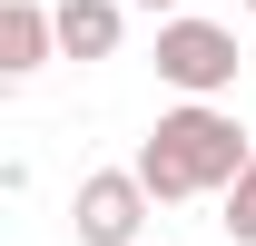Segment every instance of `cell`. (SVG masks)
<instances>
[{
    "label": "cell",
    "mask_w": 256,
    "mask_h": 246,
    "mask_svg": "<svg viewBox=\"0 0 256 246\" xmlns=\"http://www.w3.org/2000/svg\"><path fill=\"white\" fill-rule=\"evenodd\" d=\"M60 10V60H108L128 30V0H50Z\"/></svg>",
    "instance_id": "5b68a950"
},
{
    "label": "cell",
    "mask_w": 256,
    "mask_h": 246,
    "mask_svg": "<svg viewBox=\"0 0 256 246\" xmlns=\"http://www.w3.org/2000/svg\"><path fill=\"white\" fill-rule=\"evenodd\" d=\"M138 10H178V0H138Z\"/></svg>",
    "instance_id": "52a82bcc"
},
{
    "label": "cell",
    "mask_w": 256,
    "mask_h": 246,
    "mask_svg": "<svg viewBox=\"0 0 256 246\" xmlns=\"http://www.w3.org/2000/svg\"><path fill=\"white\" fill-rule=\"evenodd\" d=\"M236 10H256V0H236Z\"/></svg>",
    "instance_id": "ba28073f"
},
{
    "label": "cell",
    "mask_w": 256,
    "mask_h": 246,
    "mask_svg": "<svg viewBox=\"0 0 256 246\" xmlns=\"http://www.w3.org/2000/svg\"><path fill=\"white\" fill-rule=\"evenodd\" d=\"M158 79L178 98H226L236 89V30L197 20V10H168L158 20Z\"/></svg>",
    "instance_id": "7a4b0ae2"
},
{
    "label": "cell",
    "mask_w": 256,
    "mask_h": 246,
    "mask_svg": "<svg viewBox=\"0 0 256 246\" xmlns=\"http://www.w3.org/2000/svg\"><path fill=\"white\" fill-rule=\"evenodd\" d=\"M217 226H226V236H236V246H256V158H246V168H236V187H226V197H217Z\"/></svg>",
    "instance_id": "8992f818"
},
{
    "label": "cell",
    "mask_w": 256,
    "mask_h": 246,
    "mask_svg": "<svg viewBox=\"0 0 256 246\" xmlns=\"http://www.w3.org/2000/svg\"><path fill=\"white\" fill-rule=\"evenodd\" d=\"M246 158H256V138H246L236 108H217V98H178V108H158V128L138 138L128 168L148 178L158 207H188V197H226Z\"/></svg>",
    "instance_id": "6da1fadb"
},
{
    "label": "cell",
    "mask_w": 256,
    "mask_h": 246,
    "mask_svg": "<svg viewBox=\"0 0 256 246\" xmlns=\"http://www.w3.org/2000/svg\"><path fill=\"white\" fill-rule=\"evenodd\" d=\"M148 207H158V197H148L138 168H89L79 197H69V226H79V246H138Z\"/></svg>",
    "instance_id": "3957f363"
},
{
    "label": "cell",
    "mask_w": 256,
    "mask_h": 246,
    "mask_svg": "<svg viewBox=\"0 0 256 246\" xmlns=\"http://www.w3.org/2000/svg\"><path fill=\"white\" fill-rule=\"evenodd\" d=\"M60 60V10L50 0H0V79H30Z\"/></svg>",
    "instance_id": "277c9868"
}]
</instances>
